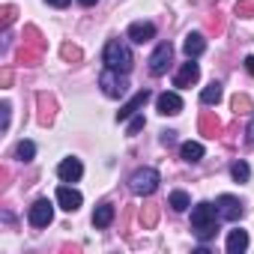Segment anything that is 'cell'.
<instances>
[{
	"instance_id": "6da1fadb",
	"label": "cell",
	"mask_w": 254,
	"mask_h": 254,
	"mask_svg": "<svg viewBox=\"0 0 254 254\" xmlns=\"http://www.w3.org/2000/svg\"><path fill=\"white\" fill-rule=\"evenodd\" d=\"M191 230H194V236L200 239V242H209V239H215L218 236V209L212 206V203H197L194 209H191Z\"/></svg>"
},
{
	"instance_id": "7a4b0ae2",
	"label": "cell",
	"mask_w": 254,
	"mask_h": 254,
	"mask_svg": "<svg viewBox=\"0 0 254 254\" xmlns=\"http://www.w3.org/2000/svg\"><path fill=\"white\" fill-rule=\"evenodd\" d=\"M102 60H105L108 69H117V72H132V66H135V57H132L129 45H126L123 39H111V42L105 45Z\"/></svg>"
},
{
	"instance_id": "3957f363",
	"label": "cell",
	"mask_w": 254,
	"mask_h": 254,
	"mask_svg": "<svg viewBox=\"0 0 254 254\" xmlns=\"http://www.w3.org/2000/svg\"><path fill=\"white\" fill-rule=\"evenodd\" d=\"M99 87L108 99H123L126 93H129V81H126V72H117V69H108L99 75Z\"/></svg>"
},
{
	"instance_id": "277c9868",
	"label": "cell",
	"mask_w": 254,
	"mask_h": 254,
	"mask_svg": "<svg viewBox=\"0 0 254 254\" xmlns=\"http://www.w3.org/2000/svg\"><path fill=\"white\" fill-rule=\"evenodd\" d=\"M159 183H162V177H159L156 168H138V171L132 174V180H129V189H132L135 194L147 197V194H153V191L159 189Z\"/></svg>"
},
{
	"instance_id": "5b68a950",
	"label": "cell",
	"mask_w": 254,
	"mask_h": 254,
	"mask_svg": "<svg viewBox=\"0 0 254 254\" xmlns=\"http://www.w3.org/2000/svg\"><path fill=\"white\" fill-rule=\"evenodd\" d=\"M27 221H30L33 227H48V224L54 221V203H51L48 197H39V200L30 206V212H27Z\"/></svg>"
},
{
	"instance_id": "8992f818",
	"label": "cell",
	"mask_w": 254,
	"mask_h": 254,
	"mask_svg": "<svg viewBox=\"0 0 254 254\" xmlns=\"http://www.w3.org/2000/svg\"><path fill=\"white\" fill-rule=\"evenodd\" d=\"M171 57H174V45L171 42H162L153 51V57H150V75H165L168 66H171Z\"/></svg>"
},
{
	"instance_id": "52a82bcc",
	"label": "cell",
	"mask_w": 254,
	"mask_h": 254,
	"mask_svg": "<svg viewBox=\"0 0 254 254\" xmlns=\"http://www.w3.org/2000/svg\"><path fill=\"white\" fill-rule=\"evenodd\" d=\"M215 209H218V218H224V221H236L245 212L242 203H239V197H233V194H221L215 200Z\"/></svg>"
},
{
	"instance_id": "ba28073f",
	"label": "cell",
	"mask_w": 254,
	"mask_h": 254,
	"mask_svg": "<svg viewBox=\"0 0 254 254\" xmlns=\"http://www.w3.org/2000/svg\"><path fill=\"white\" fill-rule=\"evenodd\" d=\"M150 96H153L150 90H138V93H135L129 102H126V105L117 111V120H129V117H135V114H138V111H141V108L150 102Z\"/></svg>"
},
{
	"instance_id": "9c48e42d",
	"label": "cell",
	"mask_w": 254,
	"mask_h": 254,
	"mask_svg": "<svg viewBox=\"0 0 254 254\" xmlns=\"http://www.w3.org/2000/svg\"><path fill=\"white\" fill-rule=\"evenodd\" d=\"M57 177H60L63 183H78V180L84 177V165H81L78 159H63V162L57 165Z\"/></svg>"
},
{
	"instance_id": "30bf717a",
	"label": "cell",
	"mask_w": 254,
	"mask_h": 254,
	"mask_svg": "<svg viewBox=\"0 0 254 254\" xmlns=\"http://www.w3.org/2000/svg\"><path fill=\"white\" fill-rule=\"evenodd\" d=\"M197 78H200V66H197L194 60H189V63H183V69L177 72L174 87H191V84H197Z\"/></svg>"
},
{
	"instance_id": "8fae6325",
	"label": "cell",
	"mask_w": 254,
	"mask_h": 254,
	"mask_svg": "<svg viewBox=\"0 0 254 254\" xmlns=\"http://www.w3.org/2000/svg\"><path fill=\"white\" fill-rule=\"evenodd\" d=\"M156 108H159V114H165V117H174V114H180V111H183V99H180L177 93H159V99H156Z\"/></svg>"
},
{
	"instance_id": "7c38bea8",
	"label": "cell",
	"mask_w": 254,
	"mask_h": 254,
	"mask_svg": "<svg viewBox=\"0 0 254 254\" xmlns=\"http://www.w3.org/2000/svg\"><path fill=\"white\" fill-rule=\"evenodd\" d=\"M81 200H84L81 191H75L72 186H60V189H57V203H60L66 212H75V209L81 206Z\"/></svg>"
},
{
	"instance_id": "4fadbf2b",
	"label": "cell",
	"mask_w": 254,
	"mask_h": 254,
	"mask_svg": "<svg viewBox=\"0 0 254 254\" xmlns=\"http://www.w3.org/2000/svg\"><path fill=\"white\" fill-rule=\"evenodd\" d=\"M153 36H156V24H150V21H135V24H129V39L138 42V45L150 42Z\"/></svg>"
},
{
	"instance_id": "5bb4252c",
	"label": "cell",
	"mask_w": 254,
	"mask_h": 254,
	"mask_svg": "<svg viewBox=\"0 0 254 254\" xmlns=\"http://www.w3.org/2000/svg\"><path fill=\"white\" fill-rule=\"evenodd\" d=\"M203 48H206L203 33H189V36H186V42H183V54H186L189 60L200 57V54H203Z\"/></svg>"
},
{
	"instance_id": "9a60e30c",
	"label": "cell",
	"mask_w": 254,
	"mask_h": 254,
	"mask_svg": "<svg viewBox=\"0 0 254 254\" xmlns=\"http://www.w3.org/2000/svg\"><path fill=\"white\" fill-rule=\"evenodd\" d=\"M114 203H99L96 206V212H93V224L99 227V230H105V227H111V221H114Z\"/></svg>"
},
{
	"instance_id": "2e32d148",
	"label": "cell",
	"mask_w": 254,
	"mask_h": 254,
	"mask_svg": "<svg viewBox=\"0 0 254 254\" xmlns=\"http://www.w3.org/2000/svg\"><path fill=\"white\" fill-rule=\"evenodd\" d=\"M180 156H183V162L197 165V162L203 159V144H197V141H186V144L180 147Z\"/></svg>"
},
{
	"instance_id": "e0dca14e",
	"label": "cell",
	"mask_w": 254,
	"mask_h": 254,
	"mask_svg": "<svg viewBox=\"0 0 254 254\" xmlns=\"http://www.w3.org/2000/svg\"><path fill=\"white\" fill-rule=\"evenodd\" d=\"M36 102H39V123H42V126H48V123L54 120V99H51L48 93H39V96H36Z\"/></svg>"
},
{
	"instance_id": "ac0fdd59",
	"label": "cell",
	"mask_w": 254,
	"mask_h": 254,
	"mask_svg": "<svg viewBox=\"0 0 254 254\" xmlns=\"http://www.w3.org/2000/svg\"><path fill=\"white\" fill-rule=\"evenodd\" d=\"M248 248V233L245 230H230V236H227V251L230 254H242Z\"/></svg>"
},
{
	"instance_id": "d6986e66",
	"label": "cell",
	"mask_w": 254,
	"mask_h": 254,
	"mask_svg": "<svg viewBox=\"0 0 254 254\" xmlns=\"http://www.w3.org/2000/svg\"><path fill=\"white\" fill-rule=\"evenodd\" d=\"M200 132H203L206 138H218V135H221V123H218V117L203 114V117H200Z\"/></svg>"
},
{
	"instance_id": "ffe728a7",
	"label": "cell",
	"mask_w": 254,
	"mask_h": 254,
	"mask_svg": "<svg viewBox=\"0 0 254 254\" xmlns=\"http://www.w3.org/2000/svg\"><path fill=\"white\" fill-rule=\"evenodd\" d=\"M200 102H203V105H218V102H221V84H218V81H212L209 87H203Z\"/></svg>"
},
{
	"instance_id": "44dd1931",
	"label": "cell",
	"mask_w": 254,
	"mask_h": 254,
	"mask_svg": "<svg viewBox=\"0 0 254 254\" xmlns=\"http://www.w3.org/2000/svg\"><path fill=\"white\" fill-rule=\"evenodd\" d=\"M168 206H171V209H177V212H186V209L191 206V200H189V194H186V191H180V189H177V191H171Z\"/></svg>"
},
{
	"instance_id": "7402d4cb",
	"label": "cell",
	"mask_w": 254,
	"mask_h": 254,
	"mask_svg": "<svg viewBox=\"0 0 254 254\" xmlns=\"http://www.w3.org/2000/svg\"><path fill=\"white\" fill-rule=\"evenodd\" d=\"M233 111H236V114H251V111H254V102H251L245 93H236V96H233Z\"/></svg>"
},
{
	"instance_id": "603a6c76",
	"label": "cell",
	"mask_w": 254,
	"mask_h": 254,
	"mask_svg": "<svg viewBox=\"0 0 254 254\" xmlns=\"http://www.w3.org/2000/svg\"><path fill=\"white\" fill-rule=\"evenodd\" d=\"M230 177H233L236 183H248V177H251V168H248L245 162H233V168H230Z\"/></svg>"
},
{
	"instance_id": "cb8c5ba5",
	"label": "cell",
	"mask_w": 254,
	"mask_h": 254,
	"mask_svg": "<svg viewBox=\"0 0 254 254\" xmlns=\"http://www.w3.org/2000/svg\"><path fill=\"white\" fill-rule=\"evenodd\" d=\"M15 156H18L21 162H30V159L36 156V144H33V141H21L18 150H15Z\"/></svg>"
},
{
	"instance_id": "d4e9b609",
	"label": "cell",
	"mask_w": 254,
	"mask_h": 254,
	"mask_svg": "<svg viewBox=\"0 0 254 254\" xmlns=\"http://www.w3.org/2000/svg\"><path fill=\"white\" fill-rule=\"evenodd\" d=\"M141 221H144V227H153V224L159 221V206H144Z\"/></svg>"
},
{
	"instance_id": "484cf974",
	"label": "cell",
	"mask_w": 254,
	"mask_h": 254,
	"mask_svg": "<svg viewBox=\"0 0 254 254\" xmlns=\"http://www.w3.org/2000/svg\"><path fill=\"white\" fill-rule=\"evenodd\" d=\"M236 15L239 18H251L254 15V0H239V3H236Z\"/></svg>"
},
{
	"instance_id": "4316f807",
	"label": "cell",
	"mask_w": 254,
	"mask_h": 254,
	"mask_svg": "<svg viewBox=\"0 0 254 254\" xmlns=\"http://www.w3.org/2000/svg\"><path fill=\"white\" fill-rule=\"evenodd\" d=\"M141 129H144V117H141V114H135V117H132V123H129V135H138Z\"/></svg>"
},
{
	"instance_id": "83f0119b",
	"label": "cell",
	"mask_w": 254,
	"mask_h": 254,
	"mask_svg": "<svg viewBox=\"0 0 254 254\" xmlns=\"http://www.w3.org/2000/svg\"><path fill=\"white\" fill-rule=\"evenodd\" d=\"M63 57H66V60H81V48H75V45H63Z\"/></svg>"
},
{
	"instance_id": "f1b7e54d",
	"label": "cell",
	"mask_w": 254,
	"mask_h": 254,
	"mask_svg": "<svg viewBox=\"0 0 254 254\" xmlns=\"http://www.w3.org/2000/svg\"><path fill=\"white\" fill-rule=\"evenodd\" d=\"M0 111H3V132H6L9 129V117H12V105L3 102V105H0Z\"/></svg>"
},
{
	"instance_id": "f546056e",
	"label": "cell",
	"mask_w": 254,
	"mask_h": 254,
	"mask_svg": "<svg viewBox=\"0 0 254 254\" xmlns=\"http://www.w3.org/2000/svg\"><path fill=\"white\" fill-rule=\"evenodd\" d=\"M15 21V6H3V27H9Z\"/></svg>"
},
{
	"instance_id": "4dcf8cb0",
	"label": "cell",
	"mask_w": 254,
	"mask_h": 254,
	"mask_svg": "<svg viewBox=\"0 0 254 254\" xmlns=\"http://www.w3.org/2000/svg\"><path fill=\"white\" fill-rule=\"evenodd\" d=\"M174 141H177V132H162V144L165 147H171Z\"/></svg>"
},
{
	"instance_id": "1f68e13d",
	"label": "cell",
	"mask_w": 254,
	"mask_h": 254,
	"mask_svg": "<svg viewBox=\"0 0 254 254\" xmlns=\"http://www.w3.org/2000/svg\"><path fill=\"white\" fill-rule=\"evenodd\" d=\"M45 3H51V6H57V9H66L72 0H45Z\"/></svg>"
},
{
	"instance_id": "d6a6232c",
	"label": "cell",
	"mask_w": 254,
	"mask_h": 254,
	"mask_svg": "<svg viewBox=\"0 0 254 254\" xmlns=\"http://www.w3.org/2000/svg\"><path fill=\"white\" fill-rule=\"evenodd\" d=\"M245 141H248V144H254V120L248 123V129H245Z\"/></svg>"
},
{
	"instance_id": "836d02e7",
	"label": "cell",
	"mask_w": 254,
	"mask_h": 254,
	"mask_svg": "<svg viewBox=\"0 0 254 254\" xmlns=\"http://www.w3.org/2000/svg\"><path fill=\"white\" fill-rule=\"evenodd\" d=\"M0 81H3V87H9V81H12V72H9V69H6V72H3V75H0Z\"/></svg>"
},
{
	"instance_id": "e575fe53",
	"label": "cell",
	"mask_w": 254,
	"mask_h": 254,
	"mask_svg": "<svg viewBox=\"0 0 254 254\" xmlns=\"http://www.w3.org/2000/svg\"><path fill=\"white\" fill-rule=\"evenodd\" d=\"M245 69H248V72L254 75V57H245Z\"/></svg>"
},
{
	"instance_id": "d590c367",
	"label": "cell",
	"mask_w": 254,
	"mask_h": 254,
	"mask_svg": "<svg viewBox=\"0 0 254 254\" xmlns=\"http://www.w3.org/2000/svg\"><path fill=\"white\" fill-rule=\"evenodd\" d=\"M78 3H81V6H96L99 0H78Z\"/></svg>"
}]
</instances>
